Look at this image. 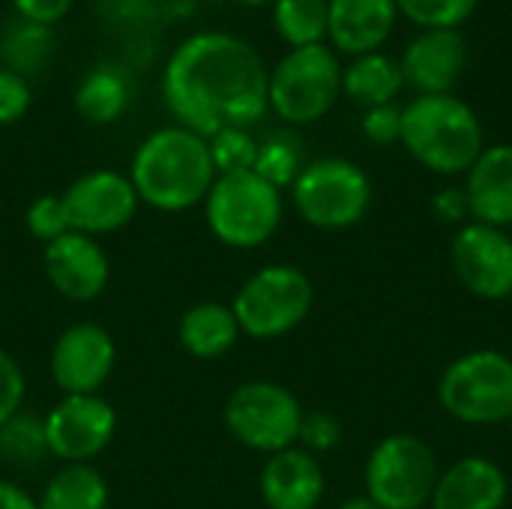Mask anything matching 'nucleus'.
Instances as JSON below:
<instances>
[{"label": "nucleus", "instance_id": "1", "mask_svg": "<svg viewBox=\"0 0 512 509\" xmlns=\"http://www.w3.org/2000/svg\"><path fill=\"white\" fill-rule=\"evenodd\" d=\"M270 72L258 51L231 33H195L177 45L162 75V96L177 126L213 138L249 129L270 108Z\"/></svg>", "mask_w": 512, "mask_h": 509}, {"label": "nucleus", "instance_id": "2", "mask_svg": "<svg viewBox=\"0 0 512 509\" xmlns=\"http://www.w3.org/2000/svg\"><path fill=\"white\" fill-rule=\"evenodd\" d=\"M138 201L159 213H183L204 204L216 183L210 144L192 129L165 126L147 135L129 165Z\"/></svg>", "mask_w": 512, "mask_h": 509}, {"label": "nucleus", "instance_id": "3", "mask_svg": "<svg viewBox=\"0 0 512 509\" xmlns=\"http://www.w3.org/2000/svg\"><path fill=\"white\" fill-rule=\"evenodd\" d=\"M405 150L435 174H468L483 153V126L456 96H417L402 111Z\"/></svg>", "mask_w": 512, "mask_h": 509}, {"label": "nucleus", "instance_id": "4", "mask_svg": "<svg viewBox=\"0 0 512 509\" xmlns=\"http://www.w3.org/2000/svg\"><path fill=\"white\" fill-rule=\"evenodd\" d=\"M285 201L255 171L219 174L204 198V219L210 234L228 249H258L282 225Z\"/></svg>", "mask_w": 512, "mask_h": 509}, {"label": "nucleus", "instance_id": "5", "mask_svg": "<svg viewBox=\"0 0 512 509\" xmlns=\"http://www.w3.org/2000/svg\"><path fill=\"white\" fill-rule=\"evenodd\" d=\"M315 303L312 279L294 264H267L252 273L231 300L240 333L258 342L282 339L297 330Z\"/></svg>", "mask_w": 512, "mask_h": 509}, {"label": "nucleus", "instance_id": "6", "mask_svg": "<svg viewBox=\"0 0 512 509\" xmlns=\"http://www.w3.org/2000/svg\"><path fill=\"white\" fill-rule=\"evenodd\" d=\"M441 408L468 426H501L512 420V360L480 348L456 357L438 381Z\"/></svg>", "mask_w": 512, "mask_h": 509}, {"label": "nucleus", "instance_id": "7", "mask_svg": "<svg viewBox=\"0 0 512 509\" xmlns=\"http://www.w3.org/2000/svg\"><path fill=\"white\" fill-rule=\"evenodd\" d=\"M342 93V66L336 54L321 45L291 48L270 72L267 102L270 108L294 123L306 126L321 120Z\"/></svg>", "mask_w": 512, "mask_h": 509}, {"label": "nucleus", "instance_id": "8", "mask_svg": "<svg viewBox=\"0 0 512 509\" xmlns=\"http://www.w3.org/2000/svg\"><path fill=\"white\" fill-rule=\"evenodd\" d=\"M297 213L321 231H345L366 219L372 207V180L348 159H318L303 165L291 186Z\"/></svg>", "mask_w": 512, "mask_h": 509}, {"label": "nucleus", "instance_id": "9", "mask_svg": "<svg viewBox=\"0 0 512 509\" xmlns=\"http://www.w3.org/2000/svg\"><path fill=\"white\" fill-rule=\"evenodd\" d=\"M300 399L276 381H246L225 402L228 435L264 456L282 453L297 444L303 423Z\"/></svg>", "mask_w": 512, "mask_h": 509}, {"label": "nucleus", "instance_id": "10", "mask_svg": "<svg viewBox=\"0 0 512 509\" xmlns=\"http://www.w3.org/2000/svg\"><path fill=\"white\" fill-rule=\"evenodd\" d=\"M438 456L414 435H387L366 459V498L381 509L429 507L438 483Z\"/></svg>", "mask_w": 512, "mask_h": 509}, {"label": "nucleus", "instance_id": "11", "mask_svg": "<svg viewBox=\"0 0 512 509\" xmlns=\"http://www.w3.org/2000/svg\"><path fill=\"white\" fill-rule=\"evenodd\" d=\"M45 447L48 456L60 459L63 465H90L117 435L120 417L114 405L99 396H63L45 417Z\"/></svg>", "mask_w": 512, "mask_h": 509}, {"label": "nucleus", "instance_id": "12", "mask_svg": "<svg viewBox=\"0 0 512 509\" xmlns=\"http://www.w3.org/2000/svg\"><path fill=\"white\" fill-rule=\"evenodd\" d=\"M60 198L66 204L72 231L96 240L102 234L126 228L141 207L129 174H120L114 168H96L81 174L66 186Z\"/></svg>", "mask_w": 512, "mask_h": 509}, {"label": "nucleus", "instance_id": "13", "mask_svg": "<svg viewBox=\"0 0 512 509\" xmlns=\"http://www.w3.org/2000/svg\"><path fill=\"white\" fill-rule=\"evenodd\" d=\"M450 261L474 297L489 303L512 297V237L504 228L465 222L450 243Z\"/></svg>", "mask_w": 512, "mask_h": 509}, {"label": "nucleus", "instance_id": "14", "mask_svg": "<svg viewBox=\"0 0 512 509\" xmlns=\"http://www.w3.org/2000/svg\"><path fill=\"white\" fill-rule=\"evenodd\" d=\"M117 366V342L114 336L93 321H81L66 327L48 357L51 381L63 396H87L99 393Z\"/></svg>", "mask_w": 512, "mask_h": 509}, {"label": "nucleus", "instance_id": "15", "mask_svg": "<svg viewBox=\"0 0 512 509\" xmlns=\"http://www.w3.org/2000/svg\"><path fill=\"white\" fill-rule=\"evenodd\" d=\"M48 285L72 303H93L111 282V261L96 237L69 231L42 249Z\"/></svg>", "mask_w": 512, "mask_h": 509}, {"label": "nucleus", "instance_id": "16", "mask_svg": "<svg viewBox=\"0 0 512 509\" xmlns=\"http://www.w3.org/2000/svg\"><path fill=\"white\" fill-rule=\"evenodd\" d=\"M258 492L267 509H318L327 492V477L321 462L303 447H288L267 456Z\"/></svg>", "mask_w": 512, "mask_h": 509}, {"label": "nucleus", "instance_id": "17", "mask_svg": "<svg viewBox=\"0 0 512 509\" xmlns=\"http://www.w3.org/2000/svg\"><path fill=\"white\" fill-rule=\"evenodd\" d=\"M468 63V45L456 30H429L414 39L402 57V78L420 96H441L459 81Z\"/></svg>", "mask_w": 512, "mask_h": 509}, {"label": "nucleus", "instance_id": "18", "mask_svg": "<svg viewBox=\"0 0 512 509\" xmlns=\"http://www.w3.org/2000/svg\"><path fill=\"white\" fill-rule=\"evenodd\" d=\"M510 480L501 465L486 456H468L450 465L432 492V509H504Z\"/></svg>", "mask_w": 512, "mask_h": 509}, {"label": "nucleus", "instance_id": "19", "mask_svg": "<svg viewBox=\"0 0 512 509\" xmlns=\"http://www.w3.org/2000/svg\"><path fill=\"white\" fill-rule=\"evenodd\" d=\"M465 198L471 222L492 228L512 225V144L483 147L468 168Z\"/></svg>", "mask_w": 512, "mask_h": 509}, {"label": "nucleus", "instance_id": "20", "mask_svg": "<svg viewBox=\"0 0 512 509\" xmlns=\"http://www.w3.org/2000/svg\"><path fill=\"white\" fill-rule=\"evenodd\" d=\"M330 24L327 36L339 51L363 57L375 54L396 21V0H327Z\"/></svg>", "mask_w": 512, "mask_h": 509}, {"label": "nucleus", "instance_id": "21", "mask_svg": "<svg viewBox=\"0 0 512 509\" xmlns=\"http://www.w3.org/2000/svg\"><path fill=\"white\" fill-rule=\"evenodd\" d=\"M240 336V324L225 303H195L177 321V342L195 360L225 357Z\"/></svg>", "mask_w": 512, "mask_h": 509}, {"label": "nucleus", "instance_id": "22", "mask_svg": "<svg viewBox=\"0 0 512 509\" xmlns=\"http://www.w3.org/2000/svg\"><path fill=\"white\" fill-rule=\"evenodd\" d=\"M405 78H402V66L387 57V54H363L357 57L345 72H342V90L369 108H381V105H393L396 93L402 90Z\"/></svg>", "mask_w": 512, "mask_h": 509}, {"label": "nucleus", "instance_id": "23", "mask_svg": "<svg viewBox=\"0 0 512 509\" xmlns=\"http://www.w3.org/2000/svg\"><path fill=\"white\" fill-rule=\"evenodd\" d=\"M111 489L93 465H63L39 495V509H108Z\"/></svg>", "mask_w": 512, "mask_h": 509}, {"label": "nucleus", "instance_id": "24", "mask_svg": "<svg viewBox=\"0 0 512 509\" xmlns=\"http://www.w3.org/2000/svg\"><path fill=\"white\" fill-rule=\"evenodd\" d=\"M129 105V84L120 72L99 66L84 75V81L75 90V108L87 123L108 126L114 123Z\"/></svg>", "mask_w": 512, "mask_h": 509}, {"label": "nucleus", "instance_id": "25", "mask_svg": "<svg viewBox=\"0 0 512 509\" xmlns=\"http://www.w3.org/2000/svg\"><path fill=\"white\" fill-rule=\"evenodd\" d=\"M273 24L291 48L321 45L330 24L327 0H276Z\"/></svg>", "mask_w": 512, "mask_h": 509}, {"label": "nucleus", "instance_id": "26", "mask_svg": "<svg viewBox=\"0 0 512 509\" xmlns=\"http://www.w3.org/2000/svg\"><path fill=\"white\" fill-rule=\"evenodd\" d=\"M0 453L12 465H36L48 447H45V423L42 417L18 411L3 429H0Z\"/></svg>", "mask_w": 512, "mask_h": 509}, {"label": "nucleus", "instance_id": "27", "mask_svg": "<svg viewBox=\"0 0 512 509\" xmlns=\"http://www.w3.org/2000/svg\"><path fill=\"white\" fill-rule=\"evenodd\" d=\"M252 171L282 192L285 186H294L297 174L303 171L300 147L291 138H285V135H273L264 144H258V159H255Z\"/></svg>", "mask_w": 512, "mask_h": 509}, {"label": "nucleus", "instance_id": "28", "mask_svg": "<svg viewBox=\"0 0 512 509\" xmlns=\"http://www.w3.org/2000/svg\"><path fill=\"white\" fill-rule=\"evenodd\" d=\"M210 144V159L219 174H237V171H252L258 159V141L246 129H219Z\"/></svg>", "mask_w": 512, "mask_h": 509}, {"label": "nucleus", "instance_id": "29", "mask_svg": "<svg viewBox=\"0 0 512 509\" xmlns=\"http://www.w3.org/2000/svg\"><path fill=\"white\" fill-rule=\"evenodd\" d=\"M396 9L429 30H456L465 18H471L477 0H396Z\"/></svg>", "mask_w": 512, "mask_h": 509}, {"label": "nucleus", "instance_id": "30", "mask_svg": "<svg viewBox=\"0 0 512 509\" xmlns=\"http://www.w3.org/2000/svg\"><path fill=\"white\" fill-rule=\"evenodd\" d=\"M24 225L30 231L33 240H39L42 246L54 243L57 237L69 234L72 225H69V213H66V204L60 195H39L27 213H24Z\"/></svg>", "mask_w": 512, "mask_h": 509}, {"label": "nucleus", "instance_id": "31", "mask_svg": "<svg viewBox=\"0 0 512 509\" xmlns=\"http://www.w3.org/2000/svg\"><path fill=\"white\" fill-rule=\"evenodd\" d=\"M306 453H330L342 441V423L330 411H306L300 423V438Z\"/></svg>", "mask_w": 512, "mask_h": 509}, {"label": "nucleus", "instance_id": "32", "mask_svg": "<svg viewBox=\"0 0 512 509\" xmlns=\"http://www.w3.org/2000/svg\"><path fill=\"white\" fill-rule=\"evenodd\" d=\"M24 396H27V378L18 366V360L0 348V429L24 411Z\"/></svg>", "mask_w": 512, "mask_h": 509}, {"label": "nucleus", "instance_id": "33", "mask_svg": "<svg viewBox=\"0 0 512 509\" xmlns=\"http://www.w3.org/2000/svg\"><path fill=\"white\" fill-rule=\"evenodd\" d=\"M30 108V87L18 72L0 69V126L15 123Z\"/></svg>", "mask_w": 512, "mask_h": 509}, {"label": "nucleus", "instance_id": "34", "mask_svg": "<svg viewBox=\"0 0 512 509\" xmlns=\"http://www.w3.org/2000/svg\"><path fill=\"white\" fill-rule=\"evenodd\" d=\"M363 135L375 144H393L402 138V111L393 105L369 108L363 117Z\"/></svg>", "mask_w": 512, "mask_h": 509}, {"label": "nucleus", "instance_id": "35", "mask_svg": "<svg viewBox=\"0 0 512 509\" xmlns=\"http://www.w3.org/2000/svg\"><path fill=\"white\" fill-rule=\"evenodd\" d=\"M12 3L18 15L33 27H51L72 9V0H12Z\"/></svg>", "mask_w": 512, "mask_h": 509}, {"label": "nucleus", "instance_id": "36", "mask_svg": "<svg viewBox=\"0 0 512 509\" xmlns=\"http://www.w3.org/2000/svg\"><path fill=\"white\" fill-rule=\"evenodd\" d=\"M432 213L447 222V225H465L468 222V198H465V189H438L435 198H432Z\"/></svg>", "mask_w": 512, "mask_h": 509}, {"label": "nucleus", "instance_id": "37", "mask_svg": "<svg viewBox=\"0 0 512 509\" xmlns=\"http://www.w3.org/2000/svg\"><path fill=\"white\" fill-rule=\"evenodd\" d=\"M0 509H39L36 498L12 480H0Z\"/></svg>", "mask_w": 512, "mask_h": 509}, {"label": "nucleus", "instance_id": "38", "mask_svg": "<svg viewBox=\"0 0 512 509\" xmlns=\"http://www.w3.org/2000/svg\"><path fill=\"white\" fill-rule=\"evenodd\" d=\"M336 509H381L372 498H366V495H360V498H348L345 504H339Z\"/></svg>", "mask_w": 512, "mask_h": 509}, {"label": "nucleus", "instance_id": "39", "mask_svg": "<svg viewBox=\"0 0 512 509\" xmlns=\"http://www.w3.org/2000/svg\"><path fill=\"white\" fill-rule=\"evenodd\" d=\"M240 3H246V6H261V3H267V0H240Z\"/></svg>", "mask_w": 512, "mask_h": 509}, {"label": "nucleus", "instance_id": "40", "mask_svg": "<svg viewBox=\"0 0 512 509\" xmlns=\"http://www.w3.org/2000/svg\"><path fill=\"white\" fill-rule=\"evenodd\" d=\"M510 426H512V420H510Z\"/></svg>", "mask_w": 512, "mask_h": 509}]
</instances>
